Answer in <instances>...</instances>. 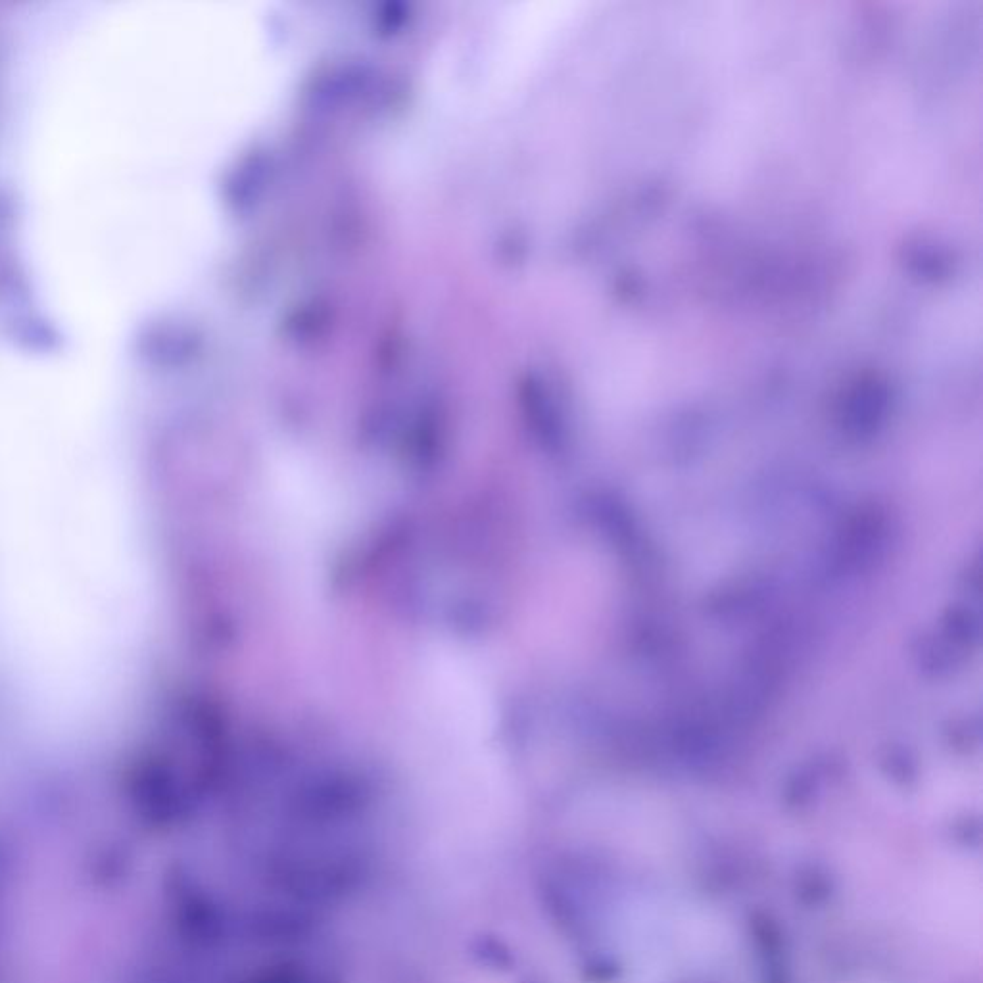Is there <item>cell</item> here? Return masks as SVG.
<instances>
[{"mask_svg":"<svg viewBox=\"0 0 983 983\" xmlns=\"http://www.w3.org/2000/svg\"><path fill=\"white\" fill-rule=\"evenodd\" d=\"M137 457L116 409L0 394V665L50 738L114 715L152 623Z\"/></svg>","mask_w":983,"mask_h":983,"instance_id":"6da1fadb","label":"cell"}]
</instances>
